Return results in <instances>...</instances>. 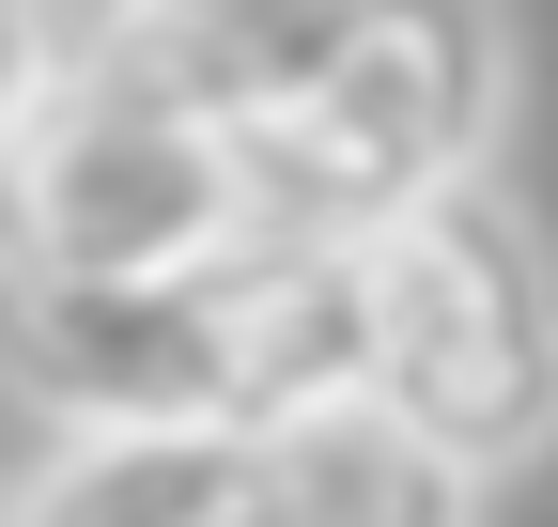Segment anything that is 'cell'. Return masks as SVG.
Instances as JSON below:
<instances>
[{
  "instance_id": "6da1fadb",
  "label": "cell",
  "mask_w": 558,
  "mask_h": 527,
  "mask_svg": "<svg viewBox=\"0 0 558 527\" xmlns=\"http://www.w3.org/2000/svg\"><path fill=\"white\" fill-rule=\"evenodd\" d=\"M497 124H512V16L497 0H373L326 47V78L279 124H248L264 233L373 248L418 203H450V186L497 171Z\"/></svg>"
},
{
  "instance_id": "7a4b0ae2",
  "label": "cell",
  "mask_w": 558,
  "mask_h": 527,
  "mask_svg": "<svg viewBox=\"0 0 558 527\" xmlns=\"http://www.w3.org/2000/svg\"><path fill=\"white\" fill-rule=\"evenodd\" d=\"M373 404L481 481L558 450V248L497 171L373 233Z\"/></svg>"
},
{
  "instance_id": "3957f363",
  "label": "cell",
  "mask_w": 558,
  "mask_h": 527,
  "mask_svg": "<svg viewBox=\"0 0 558 527\" xmlns=\"http://www.w3.org/2000/svg\"><path fill=\"white\" fill-rule=\"evenodd\" d=\"M264 248V186L248 140L186 124L124 78H62L47 124L0 156V280H62V295H156V280H218Z\"/></svg>"
},
{
  "instance_id": "277c9868",
  "label": "cell",
  "mask_w": 558,
  "mask_h": 527,
  "mask_svg": "<svg viewBox=\"0 0 558 527\" xmlns=\"http://www.w3.org/2000/svg\"><path fill=\"white\" fill-rule=\"evenodd\" d=\"M0 388L47 419V450L248 434V404H233V264H218V280H156V295L0 280Z\"/></svg>"
},
{
  "instance_id": "5b68a950",
  "label": "cell",
  "mask_w": 558,
  "mask_h": 527,
  "mask_svg": "<svg viewBox=\"0 0 558 527\" xmlns=\"http://www.w3.org/2000/svg\"><path fill=\"white\" fill-rule=\"evenodd\" d=\"M373 0H109L78 32V62L156 94V109H186V124H218V140H248V124H279L326 78V47Z\"/></svg>"
},
{
  "instance_id": "8992f818",
  "label": "cell",
  "mask_w": 558,
  "mask_h": 527,
  "mask_svg": "<svg viewBox=\"0 0 558 527\" xmlns=\"http://www.w3.org/2000/svg\"><path fill=\"white\" fill-rule=\"evenodd\" d=\"M264 527H481V466H450L418 419H388V404H326V419H295V434H264Z\"/></svg>"
},
{
  "instance_id": "52a82bcc",
  "label": "cell",
  "mask_w": 558,
  "mask_h": 527,
  "mask_svg": "<svg viewBox=\"0 0 558 527\" xmlns=\"http://www.w3.org/2000/svg\"><path fill=\"white\" fill-rule=\"evenodd\" d=\"M264 481L248 434H109V450H47L0 497V527H233Z\"/></svg>"
},
{
  "instance_id": "ba28073f",
  "label": "cell",
  "mask_w": 558,
  "mask_h": 527,
  "mask_svg": "<svg viewBox=\"0 0 558 527\" xmlns=\"http://www.w3.org/2000/svg\"><path fill=\"white\" fill-rule=\"evenodd\" d=\"M62 78H78V32H62L47 0H0V156L47 124V94H62Z\"/></svg>"
},
{
  "instance_id": "9c48e42d",
  "label": "cell",
  "mask_w": 558,
  "mask_h": 527,
  "mask_svg": "<svg viewBox=\"0 0 558 527\" xmlns=\"http://www.w3.org/2000/svg\"><path fill=\"white\" fill-rule=\"evenodd\" d=\"M233 527H264V497H248V512H233Z\"/></svg>"
},
{
  "instance_id": "30bf717a",
  "label": "cell",
  "mask_w": 558,
  "mask_h": 527,
  "mask_svg": "<svg viewBox=\"0 0 558 527\" xmlns=\"http://www.w3.org/2000/svg\"><path fill=\"white\" fill-rule=\"evenodd\" d=\"M94 16H109V0H94Z\"/></svg>"
}]
</instances>
